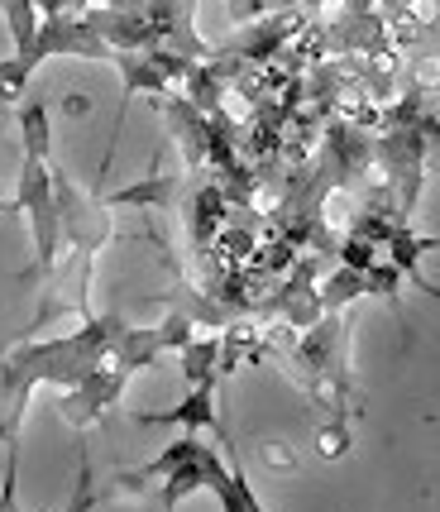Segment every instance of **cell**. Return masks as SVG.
<instances>
[{
    "mask_svg": "<svg viewBox=\"0 0 440 512\" xmlns=\"http://www.w3.org/2000/svg\"><path fill=\"white\" fill-rule=\"evenodd\" d=\"M15 211H29V221H34L39 273H53V264H58V245H63V225H58V197H53V168H48V158L24 154Z\"/></svg>",
    "mask_w": 440,
    "mask_h": 512,
    "instance_id": "6da1fadb",
    "label": "cell"
},
{
    "mask_svg": "<svg viewBox=\"0 0 440 512\" xmlns=\"http://www.w3.org/2000/svg\"><path fill=\"white\" fill-rule=\"evenodd\" d=\"M125 379H130V374H125V369H120L115 359L96 364L87 379L72 383V393L58 402V407H63V417H67L72 426H91V422H96V417H101V412L110 407V402L125 393Z\"/></svg>",
    "mask_w": 440,
    "mask_h": 512,
    "instance_id": "7a4b0ae2",
    "label": "cell"
},
{
    "mask_svg": "<svg viewBox=\"0 0 440 512\" xmlns=\"http://www.w3.org/2000/svg\"><path fill=\"white\" fill-rule=\"evenodd\" d=\"M144 426H182L187 436H197V431H216L220 441H225V426H220L216 417V383H192V393L177 402V407H168V412H144L139 417Z\"/></svg>",
    "mask_w": 440,
    "mask_h": 512,
    "instance_id": "3957f363",
    "label": "cell"
},
{
    "mask_svg": "<svg viewBox=\"0 0 440 512\" xmlns=\"http://www.w3.org/2000/svg\"><path fill=\"white\" fill-rule=\"evenodd\" d=\"M206 489L220 498V512H264V503L254 498V489H249V479H244V469H225V460H220L216 469H211V479H206Z\"/></svg>",
    "mask_w": 440,
    "mask_h": 512,
    "instance_id": "277c9868",
    "label": "cell"
},
{
    "mask_svg": "<svg viewBox=\"0 0 440 512\" xmlns=\"http://www.w3.org/2000/svg\"><path fill=\"white\" fill-rule=\"evenodd\" d=\"M216 364H220V340L206 335V340H182L177 345V369L187 383H216Z\"/></svg>",
    "mask_w": 440,
    "mask_h": 512,
    "instance_id": "5b68a950",
    "label": "cell"
},
{
    "mask_svg": "<svg viewBox=\"0 0 440 512\" xmlns=\"http://www.w3.org/2000/svg\"><path fill=\"white\" fill-rule=\"evenodd\" d=\"M101 197V192H96ZM115 211V206H177V178H149V182H134L125 192H110L101 197Z\"/></svg>",
    "mask_w": 440,
    "mask_h": 512,
    "instance_id": "8992f818",
    "label": "cell"
},
{
    "mask_svg": "<svg viewBox=\"0 0 440 512\" xmlns=\"http://www.w3.org/2000/svg\"><path fill=\"white\" fill-rule=\"evenodd\" d=\"M20 134H24V154L29 158L53 154V120H48L44 101H24L20 106Z\"/></svg>",
    "mask_w": 440,
    "mask_h": 512,
    "instance_id": "52a82bcc",
    "label": "cell"
},
{
    "mask_svg": "<svg viewBox=\"0 0 440 512\" xmlns=\"http://www.w3.org/2000/svg\"><path fill=\"white\" fill-rule=\"evenodd\" d=\"M436 245H440V240H417V235H407V230L397 225L393 235H388V254H393L388 264H393L397 273L407 278V273H417V259H421V254H431Z\"/></svg>",
    "mask_w": 440,
    "mask_h": 512,
    "instance_id": "ba28073f",
    "label": "cell"
},
{
    "mask_svg": "<svg viewBox=\"0 0 440 512\" xmlns=\"http://www.w3.org/2000/svg\"><path fill=\"white\" fill-rule=\"evenodd\" d=\"M5 469H0V512H20V498H15V484H20V436H10L5 446Z\"/></svg>",
    "mask_w": 440,
    "mask_h": 512,
    "instance_id": "9c48e42d",
    "label": "cell"
},
{
    "mask_svg": "<svg viewBox=\"0 0 440 512\" xmlns=\"http://www.w3.org/2000/svg\"><path fill=\"white\" fill-rule=\"evenodd\" d=\"M29 77H34V72H29V67H24L20 58L10 53V58L0 63V106H20V101H24V87H29Z\"/></svg>",
    "mask_w": 440,
    "mask_h": 512,
    "instance_id": "30bf717a",
    "label": "cell"
},
{
    "mask_svg": "<svg viewBox=\"0 0 440 512\" xmlns=\"http://www.w3.org/2000/svg\"><path fill=\"white\" fill-rule=\"evenodd\" d=\"M101 503V493H96V474H91V465L77 469V489H72V498H67L63 512H91Z\"/></svg>",
    "mask_w": 440,
    "mask_h": 512,
    "instance_id": "8fae6325",
    "label": "cell"
},
{
    "mask_svg": "<svg viewBox=\"0 0 440 512\" xmlns=\"http://www.w3.org/2000/svg\"><path fill=\"white\" fill-rule=\"evenodd\" d=\"M0 211H15V201H0Z\"/></svg>",
    "mask_w": 440,
    "mask_h": 512,
    "instance_id": "7c38bea8",
    "label": "cell"
}]
</instances>
